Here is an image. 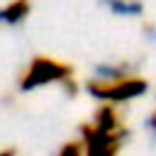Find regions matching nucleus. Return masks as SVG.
Segmentation results:
<instances>
[{
	"mask_svg": "<svg viewBox=\"0 0 156 156\" xmlns=\"http://www.w3.org/2000/svg\"><path fill=\"white\" fill-rule=\"evenodd\" d=\"M85 90L90 98H95L100 105H124V102H132L136 98H141L146 90H149V80L134 71L129 73H122V76H115V78H88L85 80Z\"/></svg>",
	"mask_w": 156,
	"mask_h": 156,
	"instance_id": "obj_2",
	"label": "nucleus"
},
{
	"mask_svg": "<svg viewBox=\"0 0 156 156\" xmlns=\"http://www.w3.org/2000/svg\"><path fill=\"white\" fill-rule=\"evenodd\" d=\"M78 139L85 146V156H119L122 146L129 139V127L110 132V129H100L88 119L78 124Z\"/></svg>",
	"mask_w": 156,
	"mask_h": 156,
	"instance_id": "obj_3",
	"label": "nucleus"
},
{
	"mask_svg": "<svg viewBox=\"0 0 156 156\" xmlns=\"http://www.w3.org/2000/svg\"><path fill=\"white\" fill-rule=\"evenodd\" d=\"M146 127H149V132L156 136V110H151V115L146 117Z\"/></svg>",
	"mask_w": 156,
	"mask_h": 156,
	"instance_id": "obj_7",
	"label": "nucleus"
},
{
	"mask_svg": "<svg viewBox=\"0 0 156 156\" xmlns=\"http://www.w3.org/2000/svg\"><path fill=\"white\" fill-rule=\"evenodd\" d=\"M54 156H85V146H83L80 139H68L56 149Z\"/></svg>",
	"mask_w": 156,
	"mask_h": 156,
	"instance_id": "obj_6",
	"label": "nucleus"
},
{
	"mask_svg": "<svg viewBox=\"0 0 156 156\" xmlns=\"http://www.w3.org/2000/svg\"><path fill=\"white\" fill-rule=\"evenodd\" d=\"M0 22H2V5H0Z\"/></svg>",
	"mask_w": 156,
	"mask_h": 156,
	"instance_id": "obj_10",
	"label": "nucleus"
},
{
	"mask_svg": "<svg viewBox=\"0 0 156 156\" xmlns=\"http://www.w3.org/2000/svg\"><path fill=\"white\" fill-rule=\"evenodd\" d=\"M149 32H151V34H154V37H156V27H149Z\"/></svg>",
	"mask_w": 156,
	"mask_h": 156,
	"instance_id": "obj_9",
	"label": "nucleus"
},
{
	"mask_svg": "<svg viewBox=\"0 0 156 156\" xmlns=\"http://www.w3.org/2000/svg\"><path fill=\"white\" fill-rule=\"evenodd\" d=\"M46 85H56L68 98H76L78 80H76V73H73V66L61 61V58H56V56L39 54L17 76L20 93H32V90H39V88H46Z\"/></svg>",
	"mask_w": 156,
	"mask_h": 156,
	"instance_id": "obj_1",
	"label": "nucleus"
},
{
	"mask_svg": "<svg viewBox=\"0 0 156 156\" xmlns=\"http://www.w3.org/2000/svg\"><path fill=\"white\" fill-rule=\"evenodd\" d=\"M32 12V5L24 2V0H15V2H5L2 5V24H22Z\"/></svg>",
	"mask_w": 156,
	"mask_h": 156,
	"instance_id": "obj_4",
	"label": "nucleus"
},
{
	"mask_svg": "<svg viewBox=\"0 0 156 156\" xmlns=\"http://www.w3.org/2000/svg\"><path fill=\"white\" fill-rule=\"evenodd\" d=\"M110 10L115 15H122V17H141L144 15V5L141 2H122V0H117V2H110Z\"/></svg>",
	"mask_w": 156,
	"mask_h": 156,
	"instance_id": "obj_5",
	"label": "nucleus"
},
{
	"mask_svg": "<svg viewBox=\"0 0 156 156\" xmlns=\"http://www.w3.org/2000/svg\"><path fill=\"white\" fill-rule=\"evenodd\" d=\"M17 151L12 149V146H5V149H0V156H15Z\"/></svg>",
	"mask_w": 156,
	"mask_h": 156,
	"instance_id": "obj_8",
	"label": "nucleus"
}]
</instances>
